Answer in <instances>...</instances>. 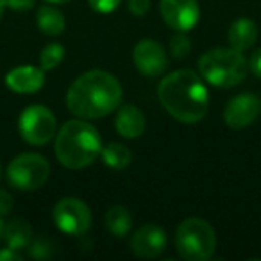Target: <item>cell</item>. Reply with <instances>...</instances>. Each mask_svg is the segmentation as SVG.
<instances>
[{"instance_id":"8","label":"cell","mask_w":261,"mask_h":261,"mask_svg":"<svg viewBox=\"0 0 261 261\" xmlns=\"http://www.w3.org/2000/svg\"><path fill=\"white\" fill-rule=\"evenodd\" d=\"M56 227L68 236L84 234L91 227V211L83 200L73 199V197H65L56 204L54 211Z\"/></svg>"},{"instance_id":"13","label":"cell","mask_w":261,"mask_h":261,"mask_svg":"<svg viewBox=\"0 0 261 261\" xmlns=\"http://www.w3.org/2000/svg\"><path fill=\"white\" fill-rule=\"evenodd\" d=\"M6 84L15 93H36L45 84L43 68L36 66H18L6 75Z\"/></svg>"},{"instance_id":"12","label":"cell","mask_w":261,"mask_h":261,"mask_svg":"<svg viewBox=\"0 0 261 261\" xmlns=\"http://www.w3.org/2000/svg\"><path fill=\"white\" fill-rule=\"evenodd\" d=\"M167 247V234L158 225H145L130 238V250L143 259H154Z\"/></svg>"},{"instance_id":"28","label":"cell","mask_w":261,"mask_h":261,"mask_svg":"<svg viewBox=\"0 0 261 261\" xmlns=\"http://www.w3.org/2000/svg\"><path fill=\"white\" fill-rule=\"evenodd\" d=\"M22 259H23V256L18 254V250H15V249L6 247V249L0 250V261H22Z\"/></svg>"},{"instance_id":"23","label":"cell","mask_w":261,"mask_h":261,"mask_svg":"<svg viewBox=\"0 0 261 261\" xmlns=\"http://www.w3.org/2000/svg\"><path fill=\"white\" fill-rule=\"evenodd\" d=\"M50 247H48V242L45 240H34L29 245V252L33 254L34 257H48L50 256Z\"/></svg>"},{"instance_id":"18","label":"cell","mask_w":261,"mask_h":261,"mask_svg":"<svg viewBox=\"0 0 261 261\" xmlns=\"http://www.w3.org/2000/svg\"><path fill=\"white\" fill-rule=\"evenodd\" d=\"M106 227L111 232L113 236H125L127 232L133 227V217H130V211L123 206H111L106 213Z\"/></svg>"},{"instance_id":"11","label":"cell","mask_w":261,"mask_h":261,"mask_svg":"<svg viewBox=\"0 0 261 261\" xmlns=\"http://www.w3.org/2000/svg\"><path fill=\"white\" fill-rule=\"evenodd\" d=\"M133 59L140 73L147 77H156L167 70L168 59L161 43L154 40H142L133 50Z\"/></svg>"},{"instance_id":"6","label":"cell","mask_w":261,"mask_h":261,"mask_svg":"<svg viewBox=\"0 0 261 261\" xmlns=\"http://www.w3.org/2000/svg\"><path fill=\"white\" fill-rule=\"evenodd\" d=\"M8 181L13 188L20 192H34L47 182L50 175V165L47 158L34 152L16 156L8 167Z\"/></svg>"},{"instance_id":"24","label":"cell","mask_w":261,"mask_h":261,"mask_svg":"<svg viewBox=\"0 0 261 261\" xmlns=\"http://www.w3.org/2000/svg\"><path fill=\"white\" fill-rule=\"evenodd\" d=\"M150 9V0H129V11L135 16H143Z\"/></svg>"},{"instance_id":"5","label":"cell","mask_w":261,"mask_h":261,"mask_svg":"<svg viewBox=\"0 0 261 261\" xmlns=\"http://www.w3.org/2000/svg\"><path fill=\"white\" fill-rule=\"evenodd\" d=\"M217 234L202 218H186L175 231V249L186 261H206L213 256Z\"/></svg>"},{"instance_id":"22","label":"cell","mask_w":261,"mask_h":261,"mask_svg":"<svg viewBox=\"0 0 261 261\" xmlns=\"http://www.w3.org/2000/svg\"><path fill=\"white\" fill-rule=\"evenodd\" d=\"M122 0H88V4L97 13H113Z\"/></svg>"},{"instance_id":"30","label":"cell","mask_w":261,"mask_h":261,"mask_svg":"<svg viewBox=\"0 0 261 261\" xmlns=\"http://www.w3.org/2000/svg\"><path fill=\"white\" fill-rule=\"evenodd\" d=\"M4 227H6L4 220H2V218H0V240L4 238Z\"/></svg>"},{"instance_id":"16","label":"cell","mask_w":261,"mask_h":261,"mask_svg":"<svg viewBox=\"0 0 261 261\" xmlns=\"http://www.w3.org/2000/svg\"><path fill=\"white\" fill-rule=\"evenodd\" d=\"M257 40V27L252 20L238 18L229 29V43L234 50H247Z\"/></svg>"},{"instance_id":"1","label":"cell","mask_w":261,"mask_h":261,"mask_svg":"<svg viewBox=\"0 0 261 261\" xmlns=\"http://www.w3.org/2000/svg\"><path fill=\"white\" fill-rule=\"evenodd\" d=\"M122 102L118 79L104 70H90L70 86L66 106L79 118L95 120L113 113Z\"/></svg>"},{"instance_id":"25","label":"cell","mask_w":261,"mask_h":261,"mask_svg":"<svg viewBox=\"0 0 261 261\" xmlns=\"http://www.w3.org/2000/svg\"><path fill=\"white\" fill-rule=\"evenodd\" d=\"M13 210V197L9 192L0 188V217L2 215H8Z\"/></svg>"},{"instance_id":"9","label":"cell","mask_w":261,"mask_h":261,"mask_svg":"<svg viewBox=\"0 0 261 261\" xmlns=\"http://www.w3.org/2000/svg\"><path fill=\"white\" fill-rule=\"evenodd\" d=\"M160 11L168 27L182 33L195 27L200 16L197 0H161Z\"/></svg>"},{"instance_id":"32","label":"cell","mask_w":261,"mask_h":261,"mask_svg":"<svg viewBox=\"0 0 261 261\" xmlns=\"http://www.w3.org/2000/svg\"><path fill=\"white\" fill-rule=\"evenodd\" d=\"M0 172H2V168H0Z\"/></svg>"},{"instance_id":"2","label":"cell","mask_w":261,"mask_h":261,"mask_svg":"<svg viewBox=\"0 0 261 261\" xmlns=\"http://www.w3.org/2000/svg\"><path fill=\"white\" fill-rule=\"evenodd\" d=\"M163 108L182 123H197L206 116L210 95L202 79L192 70H175L158 86Z\"/></svg>"},{"instance_id":"20","label":"cell","mask_w":261,"mask_h":261,"mask_svg":"<svg viewBox=\"0 0 261 261\" xmlns=\"http://www.w3.org/2000/svg\"><path fill=\"white\" fill-rule=\"evenodd\" d=\"M63 58H65V48L59 43H50L45 47L40 54V66L45 70H54L58 65H61Z\"/></svg>"},{"instance_id":"21","label":"cell","mask_w":261,"mask_h":261,"mask_svg":"<svg viewBox=\"0 0 261 261\" xmlns=\"http://www.w3.org/2000/svg\"><path fill=\"white\" fill-rule=\"evenodd\" d=\"M190 48H192V41H190V38L186 36L182 31H177V34H174L172 40H170L172 56L177 58V59H182L190 52Z\"/></svg>"},{"instance_id":"7","label":"cell","mask_w":261,"mask_h":261,"mask_svg":"<svg viewBox=\"0 0 261 261\" xmlns=\"http://www.w3.org/2000/svg\"><path fill=\"white\" fill-rule=\"evenodd\" d=\"M56 116L45 106H29L18 118V130L31 145H45L56 135Z\"/></svg>"},{"instance_id":"3","label":"cell","mask_w":261,"mask_h":261,"mask_svg":"<svg viewBox=\"0 0 261 261\" xmlns=\"http://www.w3.org/2000/svg\"><path fill=\"white\" fill-rule=\"evenodd\" d=\"M102 150V140L93 125L84 120H70L56 136L54 152L66 168L79 170L91 165Z\"/></svg>"},{"instance_id":"27","label":"cell","mask_w":261,"mask_h":261,"mask_svg":"<svg viewBox=\"0 0 261 261\" xmlns=\"http://www.w3.org/2000/svg\"><path fill=\"white\" fill-rule=\"evenodd\" d=\"M249 66H250V70H252L254 75H257L261 79V48H257V50L250 56Z\"/></svg>"},{"instance_id":"15","label":"cell","mask_w":261,"mask_h":261,"mask_svg":"<svg viewBox=\"0 0 261 261\" xmlns=\"http://www.w3.org/2000/svg\"><path fill=\"white\" fill-rule=\"evenodd\" d=\"M2 240L8 243L9 249H15L18 252L23 249H29V245L33 243V227L23 218H15L9 224H6Z\"/></svg>"},{"instance_id":"26","label":"cell","mask_w":261,"mask_h":261,"mask_svg":"<svg viewBox=\"0 0 261 261\" xmlns=\"http://www.w3.org/2000/svg\"><path fill=\"white\" fill-rule=\"evenodd\" d=\"M36 0H6V6L15 11H27L34 6Z\"/></svg>"},{"instance_id":"14","label":"cell","mask_w":261,"mask_h":261,"mask_svg":"<svg viewBox=\"0 0 261 261\" xmlns=\"http://www.w3.org/2000/svg\"><path fill=\"white\" fill-rule=\"evenodd\" d=\"M115 127L123 138L133 140L143 135L147 122H145L143 113L140 111L136 106L127 104V106H122V108L118 109V113H116Z\"/></svg>"},{"instance_id":"10","label":"cell","mask_w":261,"mask_h":261,"mask_svg":"<svg viewBox=\"0 0 261 261\" xmlns=\"http://www.w3.org/2000/svg\"><path fill=\"white\" fill-rule=\"evenodd\" d=\"M261 115V98L252 93L236 95L229 100L224 111V120L231 129H243Z\"/></svg>"},{"instance_id":"19","label":"cell","mask_w":261,"mask_h":261,"mask_svg":"<svg viewBox=\"0 0 261 261\" xmlns=\"http://www.w3.org/2000/svg\"><path fill=\"white\" fill-rule=\"evenodd\" d=\"M100 156L102 161L109 168H115V170H123L133 161V152L123 143H109L100 150Z\"/></svg>"},{"instance_id":"4","label":"cell","mask_w":261,"mask_h":261,"mask_svg":"<svg viewBox=\"0 0 261 261\" xmlns=\"http://www.w3.org/2000/svg\"><path fill=\"white\" fill-rule=\"evenodd\" d=\"M249 61L234 48H213L199 59L200 75L218 88H231L240 84L247 75Z\"/></svg>"},{"instance_id":"17","label":"cell","mask_w":261,"mask_h":261,"mask_svg":"<svg viewBox=\"0 0 261 261\" xmlns=\"http://www.w3.org/2000/svg\"><path fill=\"white\" fill-rule=\"evenodd\" d=\"M38 27L43 34L48 36H59L65 31V16L59 9L52 8V6H41L38 9Z\"/></svg>"},{"instance_id":"31","label":"cell","mask_w":261,"mask_h":261,"mask_svg":"<svg viewBox=\"0 0 261 261\" xmlns=\"http://www.w3.org/2000/svg\"><path fill=\"white\" fill-rule=\"evenodd\" d=\"M6 8V0H0V18H2V13H4Z\"/></svg>"},{"instance_id":"29","label":"cell","mask_w":261,"mask_h":261,"mask_svg":"<svg viewBox=\"0 0 261 261\" xmlns=\"http://www.w3.org/2000/svg\"><path fill=\"white\" fill-rule=\"evenodd\" d=\"M48 4H68L70 0H47Z\"/></svg>"}]
</instances>
